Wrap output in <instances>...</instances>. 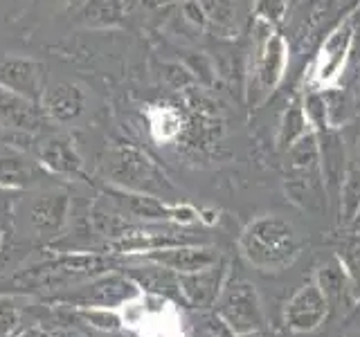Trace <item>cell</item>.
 <instances>
[{"instance_id": "obj_1", "label": "cell", "mask_w": 360, "mask_h": 337, "mask_svg": "<svg viewBox=\"0 0 360 337\" xmlns=\"http://www.w3.org/2000/svg\"><path fill=\"white\" fill-rule=\"evenodd\" d=\"M302 236L295 225L277 213H266L245 225L239 239V250L252 267L262 272H281L302 254Z\"/></svg>"}, {"instance_id": "obj_2", "label": "cell", "mask_w": 360, "mask_h": 337, "mask_svg": "<svg viewBox=\"0 0 360 337\" xmlns=\"http://www.w3.org/2000/svg\"><path fill=\"white\" fill-rule=\"evenodd\" d=\"M99 171L110 187L138 191L162 198L176 194V187L153 157L133 144H115L104 153L99 162Z\"/></svg>"}, {"instance_id": "obj_3", "label": "cell", "mask_w": 360, "mask_h": 337, "mask_svg": "<svg viewBox=\"0 0 360 337\" xmlns=\"http://www.w3.org/2000/svg\"><path fill=\"white\" fill-rule=\"evenodd\" d=\"M255 50L248 63V84H245V95L250 99V104L257 106L266 101L275 93L281 79L286 74L288 65V43L281 34L266 25L262 20H255Z\"/></svg>"}, {"instance_id": "obj_4", "label": "cell", "mask_w": 360, "mask_h": 337, "mask_svg": "<svg viewBox=\"0 0 360 337\" xmlns=\"http://www.w3.org/2000/svg\"><path fill=\"white\" fill-rule=\"evenodd\" d=\"M214 312L230 326V331L248 333L266 329V315L262 308V299L255 284L243 277H228L221 288V295L214 303Z\"/></svg>"}, {"instance_id": "obj_5", "label": "cell", "mask_w": 360, "mask_h": 337, "mask_svg": "<svg viewBox=\"0 0 360 337\" xmlns=\"http://www.w3.org/2000/svg\"><path fill=\"white\" fill-rule=\"evenodd\" d=\"M142 295L140 286L127 275L110 270L106 275L93 277L88 284L79 286L68 295L56 297V301H63L75 308H122L138 299Z\"/></svg>"}, {"instance_id": "obj_6", "label": "cell", "mask_w": 360, "mask_h": 337, "mask_svg": "<svg viewBox=\"0 0 360 337\" xmlns=\"http://www.w3.org/2000/svg\"><path fill=\"white\" fill-rule=\"evenodd\" d=\"M356 22H358V11L352 18L340 22L335 29H331L329 37L324 39L322 48L315 54V61L311 65V81L315 90L331 88L338 84V79L342 77V70L354 50Z\"/></svg>"}, {"instance_id": "obj_7", "label": "cell", "mask_w": 360, "mask_h": 337, "mask_svg": "<svg viewBox=\"0 0 360 337\" xmlns=\"http://www.w3.org/2000/svg\"><path fill=\"white\" fill-rule=\"evenodd\" d=\"M331 306L322 295L315 279H309L295 295H292L284 308V324L292 333H311L320 329L324 319L329 317Z\"/></svg>"}, {"instance_id": "obj_8", "label": "cell", "mask_w": 360, "mask_h": 337, "mask_svg": "<svg viewBox=\"0 0 360 337\" xmlns=\"http://www.w3.org/2000/svg\"><path fill=\"white\" fill-rule=\"evenodd\" d=\"M37 162L45 173L65 178V180H79L86 178L84 157L77 151L72 138L63 133H54L43 138L37 146Z\"/></svg>"}, {"instance_id": "obj_9", "label": "cell", "mask_w": 360, "mask_h": 337, "mask_svg": "<svg viewBox=\"0 0 360 337\" xmlns=\"http://www.w3.org/2000/svg\"><path fill=\"white\" fill-rule=\"evenodd\" d=\"M48 117L39 101L27 99L0 86V126L14 135H37L48 126Z\"/></svg>"}, {"instance_id": "obj_10", "label": "cell", "mask_w": 360, "mask_h": 337, "mask_svg": "<svg viewBox=\"0 0 360 337\" xmlns=\"http://www.w3.org/2000/svg\"><path fill=\"white\" fill-rule=\"evenodd\" d=\"M72 200L63 191H48L37 198H32L27 205V223L32 232L41 236V239H56L63 230L68 220H70Z\"/></svg>"}, {"instance_id": "obj_11", "label": "cell", "mask_w": 360, "mask_h": 337, "mask_svg": "<svg viewBox=\"0 0 360 337\" xmlns=\"http://www.w3.org/2000/svg\"><path fill=\"white\" fill-rule=\"evenodd\" d=\"M39 104L50 124L68 126V124H75L84 117V112L88 108V95L79 84L56 81L45 86Z\"/></svg>"}, {"instance_id": "obj_12", "label": "cell", "mask_w": 360, "mask_h": 337, "mask_svg": "<svg viewBox=\"0 0 360 337\" xmlns=\"http://www.w3.org/2000/svg\"><path fill=\"white\" fill-rule=\"evenodd\" d=\"M0 86L39 101L45 90V65L22 54H7L0 59Z\"/></svg>"}, {"instance_id": "obj_13", "label": "cell", "mask_w": 360, "mask_h": 337, "mask_svg": "<svg viewBox=\"0 0 360 337\" xmlns=\"http://www.w3.org/2000/svg\"><path fill=\"white\" fill-rule=\"evenodd\" d=\"M142 261L158 263L167 270H172L176 275H191L200 272L210 265L219 261V252L210 245H198V243H187V245H174V247H162V250H151L138 254Z\"/></svg>"}, {"instance_id": "obj_14", "label": "cell", "mask_w": 360, "mask_h": 337, "mask_svg": "<svg viewBox=\"0 0 360 337\" xmlns=\"http://www.w3.org/2000/svg\"><path fill=\"white\" fill-rule=\"evenodd\" d=\"M225 261H219L200 270V272H191V275H178V284H180V299H183L187 306L198 308V310H207L214 308L221 288L228 279V270H225Z\"/></svg>"}, {"instance_id": "obj_15", "label": "cell", "mask_w": 360, "mask_h": 337, "mask_svg": "<svg viewBox=\"0 0 360 337\" xmlns=\"http://www.w3.org/2000/svg\"><path fill=\"white\" fill-rule=\"evenodd\" d=\"M112 258L108 254H101V252H70V254H63L54 261L41 265L37 272L45 277L48 284H56L59 279L68 281L72 277H99V275H106L112 270Z\"/></svg>"}, {"instance_id": "obj_16", "label": "cell", "mask_w": 360, "mask_h": 337, "mask_svg": "<svg viewBox=\"0 0 360 337\" xmlns=\"http://www.w3.org/2000/svg\"><path fill=\"white\" fill-rule=\"evenodd\" d=\"M318 138V149H320V168H322V180L326 187L329 198L338 200V191H340L345 176L349 171V160L345 151L342 135L338 133V128H324L320 133H315Z\"/></svg>"}, {"instance_id": "obj_17", "label": "cell", "mask_w": 360, "mask_h": 337, "mask_svg": "<svg viewBox=\"0 0 360 337\" xmlns=\"http://www.w3.org/2000/svg\"><path fill=\"white\" fill-rule=\"evenodd\" d=\"M315 284L320 286L322 295L329 301V306H342L345 308H352L356 299H358V292L352 284V279H349L347 270L342 265V261L338 256L329 258L326 263H322L318 267V272H315Z\"/></svg>"}, {"instance_id": "obj_18", "label": "cell", "mask_w": 360, "mask_h": 337, "mask_svg": "<svg viewBox=\"0 0 360 337\" xmlns=\"http://www.w3.org/2000/svg\"><path fill=\"white\" fill-rule=\"evenodd\" d=\"M43 168L39 162L27 160L22 153L3 151L0 153V189L3 191H22L37 187L43 178Z\"/></svg>"}, {"instance_id": "obj_19", "label": "cell", "mask_w": 360, "mask_h": 337, "mask_svg": "<svg viewBox=\"0 0 360 337\" xmlns=\"http://www.w3.org/2000/svg\"><path fill=\"white\" fill-rule=\"evenodd\" d=\"M284 189L288 200L300 209L315 213V216L326 211V198H329V194H326L322 176H286Z\"/></svg>"}, {"instance_id": "obj_20", "label": "cell", "mask_w": 360, "mask_h": 337, "mask_svg": "<svg viewBox=\"0 0 360 337\" xmlns=\"http://www.w3.org/2000/svg\"><path fill=\"white\" fill-rule=\"evenodd\" d=\"M127 18L124 0H82L75 11V22L86 29H112Z\"/></svg>"}, {"instance_id": "obj_21", "label": "cell", "mask_w": 360, "mask_h": 337, "mask_svg": "<svg viewBox=\"0 0 360 337\" xmlns=\"http://www.w3.org/2000/svg\"><path fill=\"white\" fill-rule=\"evenodd\" d=\"M144 119H146L149 135L158 144H172L180 140V135L185 131V119L180 115V110L169 104L149 106L144 112Z\"/></svg>"}, {"instance_id": "obj_22", "label": "cell", "mask_w": 360, "mask_h": 337, "mask_svg": "<svg viewBox=\"0 0 360 337\" xmlns=\"http://www.w3.org/2000/svg\"><path fill=\"white\" fill-rule=\"evenodd\" d=\"M135 284L140 286V290H149L155 292V295L162 297H180V284H178V275L172 272L158 263L144 261V265H135V267H127L124 270Z\"/></svg>"}, {"instance_id": "obj_23", "label": "cell", "mask_w": 360, "mask_h": 337, "mask_svg": "<svg viewBox=\"0 0 360 337\" xmlns=\"http://www.w3.org/2000/svg\"><path fill=\"white\" fill-rule=\"evenodd\" d=\"M286 176H322L320 168V149L315 133H307L284 153Z\"/></svg>"}, {"instance_id": "obj_24", "label": "cell", "mask_w": 360, "mask_h": 337, "mask_svg": "<svg viewBox=\"0 0 360 337\" xmlns=\"http://www.w3.org/2000/svg\"><path fill=\"white\" fill-rule=\"evenodd\" d=\"M307 133H311V124L307 119V112H304V104L297 99V101H292V104L284 110V115H281L277 138H275L277 151L286 153L290 146L297 140H302Z\"/></svg>"}, {"instance_id": "obj_25", "label": "cell", "mask_w": 360, "mask_h": 337, "mask_svg": "<svg viewBox=\"0 0 360 337\" xmlns=\"http://www.w3.org/2000/svg\"><path fill=\"white\" fill-rule=\"evenodd\" d=\"M338 209H340V223L354 225L360 211V168L349 166L345 183L338 191Z\"/></svg>"}, {"instance_id": "obj_26", "label": "cell", "mask_w": 360, "mask_h": 337, "mask_svg": "<svg viewBox=\"0 0 360 337\" xmlns=\"http://www.w3.org/2000/svg\"><path fill=\"white\" fill-rule=\"evenodd\" d=\"M79 317L88 322L93 329L104 331V333H117L122 329V315L117 308H77Z\"/></svg>"}, {"instance_id": "obj_27", "label": "cell", "mask_w": 360, "mask_h": 337, "mask_svg": "<svg viewBox=\"0 0 360 337\" xmlns=\"http://www.w3.org/2000/svg\"><path fill=\"white\" fill-rule=\"evenodd\" d=\"M335 256L342 261V265H345V270H347L349 279H352V284H354L356 292L360 295V234L349 236V239L342 243L340 250H338Z\"/></svg>"}, {"instance_id": "obj_28", "label": "cell", "mask_w": 360, "mask_h": 337, "mask_svg": "<svg viewBox=\"0 0 360 337\" xmlns=\"http://www.w3.org/2000/svg\"><path fill=\"white\" fill-rule=\"evenodd\" d=\"M286 11H288V0H255L252 18L277 29L284 22Z\"/></svg>"}, {"instance_id": "obj_29", "label": "cell", "mask_w": 360, "mask_h": 337, "mask_svg": "<svg viewBox=\"0 0 360 337\" xmlns=\"http://www.w3.org/2000/svg\"><path fill=\"white\" fill-rule=\"evenodd\" d=\"M202 7L207 11V18H210V25L217 22V27L221 29H228L232 27L234 22V0H200Z\"/></svg>"}, {"instance_id": "obj_30", "label": "cell", "mask_w": 360, "mask_h": 337, "mask_svg": "<svg viewBox=\"0 0 360 337\" xmlns=\"http://www.w3.org/2000/svg\"><path fill=\"white\" fill-rule=\"evenodd\" d=\"M20 308L14 297L0 295V337H11L18 331Z\"/></svg>"}, {"instance_id": "obj_31", "label": "cell", "mask_w": 360, "mask_h": 337, "mask_svg": "<svg viewBox=\"0 0 360 337\" xmlns=\"http://www.w3.org/2000/svg\"><path fill=\"white\" fill-rule=\"evenodd\" d=\"M185 67L194 77V81L198 84H205L212 86L214 84V77H217V65H214L205 54H191L189 59L185 61Z\"/></svg>"}, {"instance_id": "obj_32", "label": "cell", "mask_w": 360, "mask_h": 337, "mask_svg": "<svg viewBox=\"0 0 360 337\" xmlns=\"http://www.w3.org/2000/svg\"><path fill=\"white\" fill-rule=\"evenodd\" d=\"M196 337H234V333L217 312H207L196 322Z\"/></svg>"}, {"instance_id": "obj_33", "label": "cell", "mask_w": 360, "mask_h": 337, "mask_svg": "<svg viewBox=\"0 0 360 337\" xmlns=\"http://www.w3.org/2000/svg\"><path fill=\"white\" fill-rule=\"evenodd\" d=\"M180 14H183V18L196 29H207V25H210L207 11L202 7L200 0H185V3L180 5Z\"/></svg>"}, {"instance_id": "obj_34", "label": "cell", "mask_w": 360, "mask_h": 337, "mask_svg": "<svg viewBox=\"0 0 360 337\" xmlns=\"http://www.w3.org/2000/svg\"><path fill=\"white\" fill-rule=\"evenodd\" d=\"M169 0H124V7H127V14L135 9H155V7H162Z\"/></svg>"}, {"instance_id": "obj_35", "label": "cell", "mask_w": 360, "mask_h": 337, "mask_svg": "<svg viewBox=\"0 0 360 337\" xmlns=\"http://www.w3.org/2000/svg\"><path fill=\"white\" fill-rule=\"evenodd\" d=\"M234 337H275L268 329H259V331H248V333H236Z\"/></svg>"}, {"instance_id": "obj_36", "label": "cell", "mask_w": 360, "mask_h": 337, "mask_svg": "<svg viewBox=\"0 0 360 337\" xmlns=\"http://www.w3.org/2000/svg\"><path fill=\"white\" fill-rule=\"evenodd\" d=\"M354 166H358V168H360V135H358L356 146H354Z\"/></svg>"}, {"instance_id": "obj_37", "label": "cell", "mask_w": 360, "mask_h": 337, "mask_svg": "<svg viewBox=\"0 0 360 337\" xmlns=\"http://www.w3.org/2000/svg\"><path fill=\"white\" fill-rule=\"evenodd\" d=\"M14 337H41L37 331H34V329H25V331H20V333H16Z\"/></svg>"}, {"instance_id": "obj_38", "label": "cell", "mask_w": 360, "mask_h": 337, "mask_svg": "<svg viewBox=\"0 0 360 337\" xmlns=\"http://www.w3.org/2000/svg\"><path fill=\"white\" fill-rule=\"evenodd\" d=\"M9 209V205H7V200L5 198H0V213H5Z\"/></svg>"}, {"instance_id": "obj_39", "label": "cell", "mask_w": 360, "mask_h": 337, "mask_svg": "<svg viewBox=\"0 0 360 337\" xmlns=\"http://www.w3.org/2000/svg\"><path fill=\"white\" fill-rule=\"evenodd\" d=\"M3 243H5V232L0 227V252H3Z\"/></svg>"}, {"instance_id": "obj_40", "label": "cell", "mask_w": 360, "mask_h": 337, "mask_svg": "<svg viewBox=\"0 0 360 337\" xmlns=\"http://www.w3.org/2000/svg\"><path fill=\"white\" fill-rule=\"evenodd\" d=\"M45 3H52L54 5V3H65V0H45Z\"/></svg>"}, {"instance_id": "obj_41", "label": "cell", "mask_w": 360, "mask_h": 337, "mask_svg": "<svg viewBox=\"0 0 360 337\" xmlns=\"http://www.w3.org/2000/svg\"><path fill=\"white\" fill-rule=\"evenodd\" d=\"M3 135H5V128H3V126H0V140H3Z\"/></svg>"}, {"instance_id": "obj_42", "label": "cell", "mask_w": 360, "mask_h": 337, "mask_svg": "<svg viewBox=\"0 0 360 337\" xmlns=\"http://www.w3.org/2000/svg\"><path fill=\"white\" fill-rule=\"evenodd\" d=\"M354 225H360V211H358V218H356V223Z\"/></svg>"}, {"instance_id": "obj_43", "label": "cell", "mask_w": 360, "mask_h": 337, "mask_svg": "<svg viewBox=\"0 0 360 337\" xmlns=\"http://www.w3.org/2000/svg\"><path fill=\"white\" fill-rule=\"evenodd\" d=\"M354 337H360V333H358V335H354Z\"/></svg>"}, {"instance_id": "obj_44", "label": "cell", "mask_w": 360, "mask_h": 337, "mask_svg": "<svg viewBox=\"0 0 360 337\" xmlns=\"http://www.w3.org/2000/svg\"><path fill=\"white\" fill-rule=\"evenodd\" d=\"M358 227H360V225H358Z\"/></svg>"}]
</instances>
